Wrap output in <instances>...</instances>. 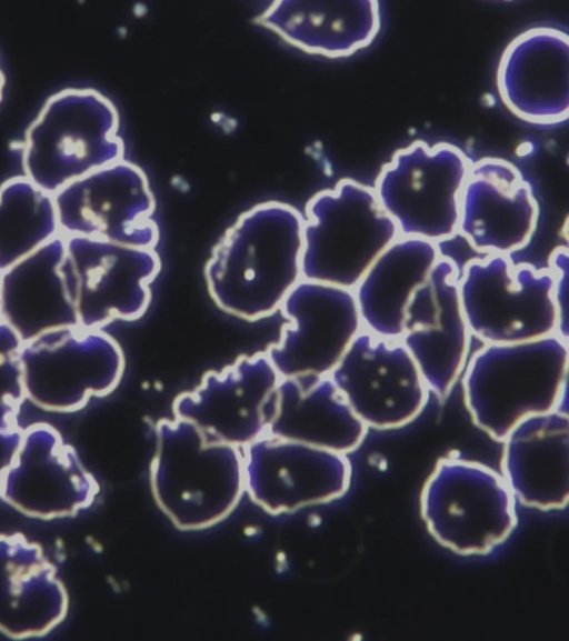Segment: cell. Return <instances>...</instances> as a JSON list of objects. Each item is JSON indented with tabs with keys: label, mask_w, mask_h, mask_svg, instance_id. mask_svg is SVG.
Wrapping results in <instances>:
<instances>
[{
	"label": "cell",
	"mask_w": 569,
	"mask_h": 641,
	"mask_svg": "<svg viewBox=\"0 0 569 641\" xmlns=\"http://www.w3.org/2000/svg\"><path fill=\"white\" fill-rule=\"evenodd\" d=\"M22 341L0 320V430L18 428L17 418L26 399L19 351Z\"/></svg>",
	"instance_id": "cell-27"
},
{
	"label": "cell",
	"mask_w": 569,
	"mask_h": 641,
	"mask_svg": "<svg viewBox=\"0 0 569 641\" xmlns=\"http://www.w3.org/2000/svg\"><path fill=\"white\" fill-rule=\"evenodd\" d=\"M58 234L52 194L26 176L0 186V272Z\"/></svg>",
	"instance_id": "cell-26"
},
{
	"label": "cell",
	"mask_w": 569,
	"mask_h": 641,
	"mask_svg": "<svg viewBox=\"0 0 569 641\" xmlns=\"http://www.w3.org/2000/svg\"><path fill=\"white\" fill-rule=\"evenodd\" d=\"M244 491L270 513L343 495L351 479L346 454L263 434L242 448Z\"/></svg>",
	"instance_id": "cell-14"
},
{
	"label": "cell",
	"mask_w": 569,
	"mask_h": 641,
	"mask_svg": "<svg viewBox=\"0 0 569 641\" xmlns=\"http://www.w3.org/2000/svg\"><path fill=\"white\" fill-rule=\"evenodd\" d=\"M287 319L264 351L280 378L328 375L363 329L353 290L301 279L280 309Z\"/></svg>",
	"instance_id": "cell-13"
},
{
	"label": "cell",
	"mask_w": 569,
	"mask_h": 641,
	"mask_svg": "<svg viewBox=\"0 0 569 641\" xmlns=\"http://www.w3.org/2000/svg\"><path fill=\"white\" fill-rule=\"evenodd\" d=\"M472 161L452 143L416 140L382 166L372 189L400 236L439 243L458 233L460 197Z\"/></svg>",
	"instance_id": "cell-6"
},
{
	"label": "cell",
	"mask_w": 569,
	"mask_h": 641,
	"mask_svg": "<svg viewBox=\"0 0 569 641\" xmlns=\"http://www.w3.org/2000/svg\"><path fill=\"white\" fill-rule=\"evenodd\" d=\"M266 434L348 454L367 427L328 375L281 378L263 407Z\"/></svg>",
	"instance_id": "cell-20"
},
{
	"label": "cell",
	"mask_w": 569,
	"mask_h": 641,
	"mask_svg": "<svg viewBox=\"0 0 569 641\" xmlns=\"http://www.w3.org/2000/svg\"><path fill=\"white\" fill-rule=\"evenodd\" d=\"M502 442V478L512 495L527 507L565 509L569 498L568 412L527 417Z\"/></svg>",
	"instance_id": "cell-21"
},
{
	"label": "cell",
	"mask_w": 569,
	"mask_h": 641,
	"mask_svg": "<svg viewBox=\"0 0 569 641\" xmlns=\"http://www.w3.org/2000/svg\"><path fill=\"white\" fill-rule=\"evenodd\" d=\"M64 251L60 233L0 273V320L22 342L79 324L60 270Z\"/></svg>",
	"instance_id": "cell-24"
},
{
	"label": "cell",
	"mask_w": 569,
	"mask_h": 641,
	"mask_svg": "<svg viewBox=\"0 0 569 641\" xmlns=\"http://www.w3.org/2000/svg\"><path fill=\"white\" fill-rule=\"evenodd\" d=\"M459 296L470 333L486 343H516L558 333L548 269L487 254L470 260L460 271Z\"/></svg>",
	"instance_id": "cell-8"
},
{
	"label": "cell",
	"mask_w": 569,
	"mask_h": 641,
	"mask_svg": "<svg viewBox=\"0 0 569 641\" xmlns=\"http://www.w3.org/2000/svg\"><path fill=\"white\" fill-rule=\"evenodd\" d=\"M280 379L266 352L240 355L180 393L173 417L193 423L209 439L242 449L266 434L263 407Z\"/></svg>",
	"instance_id": "cell-17"
},
{
	"label": "cell",
	"mask_w": 569,
	"mask_h": 641,
	"mask_svg": "<svg viewBox=\"0 0 569 641\" xmlns=\"http://www.w3.org/2000/svg\"><path fill=\"white\" fill-rule=\"evenodd\" d=\"M539 217L531 184L509 160L472 161L460 197L458 233L486 254L518 251L530 241Z\"/></svg>",
	"instance_id": "cell-18"
},
{
	"label": "cell",
	"mask_w": 569,
	"mask_h": 641,
	"mask_svg": "<svg viewBox=\"0 0 569 641\" xmlns=\"http://www.w3.org/2000/svg\"><path fill=\"white\" fill-rule=\"evenodd\" d=\"M441 257L438 243L398 237L372 262L353 289L362 328L399 340L407 304Z\"/></svg>",
	"instance_id": "cell-25"
},
{
	"label": "cell",
	"mask_w": 569,
	"mask_h": 641,
	"mask_svg": "<svg viewBox=\"0 0 569 641\" xmlns=\"http://www.w3.org/2000/svg\"><path fill=\"white\" fill-rule=\"evenodd\" d=\"M552 277V296L558 311V333L568 340V313H567V280H568V250L565 247L557 248L550 257Z\"/></svg>",
	"instance_id": "cell-28"
},
{
	"label": "cell",
	"mask_w": 569,
	"mask_h": 641,
	"mask_svg": "<svg viewBox=\"0 0 569 641\" xmlns=\"http://www.w3.org/2000/svg\"><path fill=\"white\" fill-rule=\"evenodd\" d=\"M64 243L60 270L80 325L101 329L146 312L161 267L154 249L84 236H64Z\"/></svg>",
	"instance_id": "cell-10"
},
{
	"label": "cell",
	"mask_w": 569,
	"mask_h": 641,
	"mask_svg": "<svg viewBox=\"0 0 569 641\" xmlns=\"http://www.w3.org/2000/svg\"><path fill=\"white\" fill-rule=\"evenodd\" d=\"M367 428L396 429L425 408L429 390L400 340L362 329L329 373Z\"/></svg>",
	"instance_id": "cell-12"
},
{
	"label": "cell",
	"mask_w": 569,
	"mask_h": 641,
	"mask_svg": "<svg viewBox=\"0 0 569 641\" xmlns=\"http://www.w3.org/2000/svg\"><path fill=\"white\" fill-rule=\"evenodd\" d=\"M302 227V214L280 201H264L242 212L204 267L217 306L251 321L279 310L301 280Z\"/></svg>",
	"instance_id": "cell-1"
},
{
	"label": "cell",
	"mask_w": 569,
	"mask_h": 641,
	"mask_svg": "<svg viewBox=\"0 0 569 641\" xmlns=\"http://www.w3.org/2000/svg\"><path fill=\"white\" fill-rule=\"evenodd\" d=\"M67 611L66 588L42 548L22 533L0 534V632L43 635Z\"/></svg>",
	"instance_id": "cell-22"
},
{
	"label": "cell",
	"mask_w": 569,
	"mask_h": 641,
	"mask_svg": "<svg viewBox=\"0 0 569 641\" xmlns=\"http://www.w3.org/2000/svg\"><path fill=\"white\" fill-rule=\"evenodd\" d=\"M459 274L452 259L441 256L437 260L407 304L399 339L428 390L441 400L462 371L470 341L459 296Z\"/></svg>",
	"instance_id": "cell-16"
},
{
	"label": "cell",
	"mask_w": 569,
	"mask_h": 641,
	"mask_svg": "<svg viewBox=\"0 0 569 641\" xmlns=\"http://www.w3.org/2000/svg\"><path fill=\"white\" fill-rule=\"evenodd\" d=\"M398 237L372 187L343 178L306 204L301 279L353 290Z\"/></svg>",
	"instance_id": "cell-5"
},
{
	"label": "cell",
	"mask_w": 569,
	"mask_h": 641,
	"mask_svg": "<svg viewBox=\"0 0 569 641\" xmlns=\"http://www.w3.org/2000/svg\"><path fill=\"white\" fill-rule=\"evenodd\" d=\"M22 430H0V488L7 468L10 465L19 447Z\"/></svg>",
	"instance_id": "cell-29"
},
{
	"label": "cell",
	"mask_w": 569,
	"mask_h": 641,
	"mask_svg": "<svg viewBox=\"0 0 569 641\" xmlns=\"http://www.w3.org/2000/svg\"><path fill=\"white\" fill-rule=\"evenodd\" d=\"M26 398L51 411H76L119 383L124 358L101 329L80 324L49 330L19 351Z\"/></svg>",
	"instance_id": "cell-9"
},
{
	"label": "cell",
	"mask_w": 569,
	"mask_h": 641,
	"mask_svg": "<svg viewBox=\"0 0 569 641\" xmlns=\"http://www.w3.org/2000/svg\"><path fill=\"white\" fill-rule=\"evenodd\" d=\"M4 84H6V78H4L3 71L0 67V102H1L2 96H3Z\"/></svg>",
	"instance_id": "cell-30"
},
{
	"label": "cell",
	"mask_w": 569,
	"mask_h": 641,
	"mask_svg": "<svg viewBox=\"0 0 569 641\" xmlns=\"http://www.w3.org/2000/svg\"><path fill=\"white\" fill-rule=\"evenodd\" d=\"M254 22L291 46L328 58L368 47L380 26V3L358 1H273Z\"/></svg>",
	"instance_id": "cell-23"
},
{
	"label": "cell",
	"mask_w": 569,
	"mask_h": 641,
	"mask_svg": "<svg viewBox=\"0 0 569 641\" xmlns=\"http://www.w3.org/2000/svg\"><path fill=\"white\" fill-rule=\"evenodd\" d=\"M98 493L94 477L57 429L36 423L22 430L1 482L6 502L27 515L51 519L88 508Z\"/></svg>",
	"instance_id": "cell-15"
},
{
	"label": "cell",
	"mask_w": 569,
	"mask_h": 641,
	"mask_svg": "<svg viewBox=\"0 0 569 641\" xmlns=\"http://www.w3.org/2000/svg\"><path fill=\"white\" fill-rule=\"evenodd\" d=\"M497 89L518 118L556 126L569 116V37L553 27H533L505 49L497 69Z\"/></svg>",
	"instance_id": "cell-19"
},
{
	"label": "cell",
	"mask_w": 569,
	"mask_h": 641,
	"mask_svg": "<svg viewBox=\"0 0 569 641\" xmlns=\"http://www.w3.org/2000/svg\"><path fill=\"white\" fill-rule=\"evenodd\" d=\"M568 340L555 333L516 343H487L469 360L462 379L472 421L503 441L527 417L567 412Z\"/></svg>",
	"instance_id": "cell-2"
},
{
	"label": "cell",
	"mask_w": 569,
	"mask_h": 641,
	"mask_svg": "<svg viewBox=\"0 0 569 641\" xmlns=\"http://www.w3.org/2000/svg\"><path fill=\"white\" fill-rule=\"evenodd\" d=\"M117 108L101 92L69 88L52 94L22 142L24 176L50 194L123 158Z\"/></svg>",
	"instance_id": "cell-4"
},
{
	"label": "cell",
	"mask_w": 569,
	"mask_h": 641,
	"mask_svg": "<svg viewBox=\"0 0 569 641\" xmlns=\"http://www.w3.org/2000/svg\"><path fill=\"white\" fill-rule=\"evenodd\" d=\"M1 273V272H0Z\"/></svg>",
	"instance_id": "cell-31"
},
{
	"label": "cell",
	"mask_w": 569,
	"mask_h": 641,
	"mask_svg": "<svg viewBox=\"0 0 569 641\" xmlns=\"http://www.w3.org/2000/svg\"><path fill=\"white\" fill-rule=\"evenodd\" d=\"M154 432L150 479L160 509L182 530L226 518L244 491L242 449L209 439L177 417L160 420Z\"/></svg>",
	"instance_id": "cell-3"
},
{
	"label": "cell",
	"mask_w": 569,
	"mask_h": 641,
	"mask_svg": "<svg viewBox=\"0 0 569 641\" xmlns=\"http://www.w3.org/2000/svg\"><path fill=\"white\" fill-rule=\"evenodd\" d=\"M431 535L459 554H486L517 524L515 497L493 469L457 457L438 460L420 495Z\"/></svg>",
	"instance_id": "cell-7"
},
{
	"label": "cell",
	"mask_w": 569,
	"mask_h": 641,
	"mask_svg": "<svg viewBox=\"0 0 569 641\" xmlns=\"http://www.w3.org/2000/svg\"><path fill=\"white\" fill-rule=\"evenodd\" d=\"M59 231L154 249L156 200L144 171L124 158L76 179L53 196Z\"/></svg>",
	"instance_id": "cell-11"
}]
</instances>
